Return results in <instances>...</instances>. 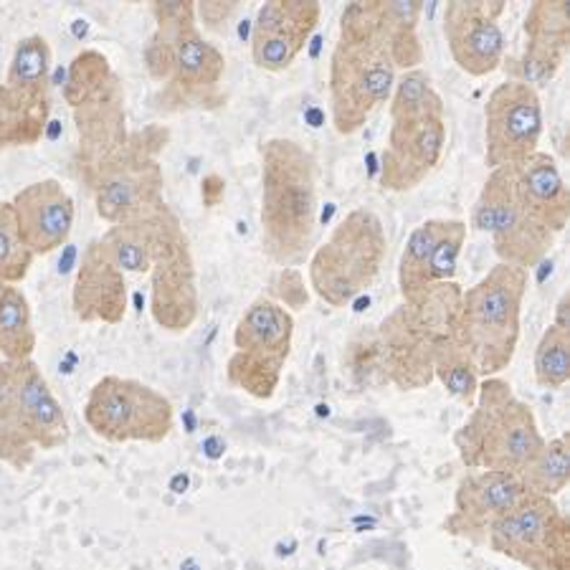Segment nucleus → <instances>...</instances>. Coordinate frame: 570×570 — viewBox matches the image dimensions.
<instances>
[{
    "mask_svg": "<svg viewBox=\"0 0 570 570\" xmlns=\"http://www.w3.org/2000/svg\"><path fill=\"white\" fill-rule=\"evenodd\" d=\"M391 43L383 33L381 0L345 6L330 57V115L337 135H355L395 87Z\"/></svg>",
    "mask_w": 570,
    "mask_h": 570,
    "instance_id": "obj_1",
    "label": "nucleus"
},
{
    "mask_svg": "<svg viewBox=\"0 0 570 570\" xmlns=\"http://www.w3.org/2000/svg\"><path fill=\"white\" fill-rule=\"evenodd\" d=\"M259 220L264 254L274 264L305 262L317 226V160L289 137L262 145Z\"/></svg>",
    "mask_w": 570,
    "mask_h": 570,
    "instance_id": "obj_2",
    "label": "nucleus"
},
{
    "mask_svg": "<svg viewBox=\"0 0 570 570\" xmlns=\"http://www.w3.org/2000/svg\"><path fill=\"white\" fill-rule=\"evenodd\" d=\"M528 287L530 274L525 269L498 262L480 282L462 289L456 335L472 355L480 379L500 375L518 353Z\"/></svg>",
    "mask_w": 570,
    "mask_h": 570,
    "instance_id": "obj_3",
    "label": "nucleus"
},
{
    "mask_svg": "<svg viewBox=\"0 0 570 570\" xmlns=\"http://www.w3.org/2000/svg\"><path fill=\"white\" fill-rule=\"evenodd\" d=\"M542 444L546 436L535 411L514 395L512 385L500 375L482 379L472 413L454 434L459 459L469 472L498 469L518 474Z\"/></svg>",
    "mask_w": 570,
    "mask_h": 570,
    "instance_id": "obj_4",
    "label": "nucleus"
},
{
    "mask_svg": "<svg viewBox=\"0 0 570 570\" xmlns=\"http://www.w3.org/2000/svg\"><path fill=\"white\" fill-rule=\"evenodd\" d=\"M462 287L444 282L416 302H403L385 317L375 337L381 345L383 379L401 391H421L434 383V353L441 340L456 335Z\"/></svg>",
    "mask_w": 570,
    "mask_h": 570,
    "instance_id": "obj_5",
    "label": "nucleus"
},
{
    "mask_svg": "<svg viewBox=\"0 0 570 570\" xmlns=\"http://www.w3.org/2000/svg\"><path fill=\"white\" fill-rule=\"evenodd\" d=\"M69 441V421L39 363L0 357V462L26 472Z\"/></svg>",
    "mask_w": 570,
    "mask_h": 570,
    "instance_id": "obj_6",
    "label": "nucleus"
},
{
    "mask_svg": "<svg viewBox=\"0 0 570 570\" xmlns=\"http://www.w3.org/2000/svg\"><path fill=\"white\" fill-rule=\"evenodd\" d=\"M63 99L77 122V168L79 178L85 180L89 173H95L99 165L112 158L130 137L125 87L102 51L85 49L69 63Z\"/></svg>",
    "mask_w": 570,
    "mask_h": 570,
    "instance_id": "obj_7",
    "label": "nucleus"
},
{
    "mask_svg": "<svg viewBox=\"0 0 570 570\" xmlns=\"http://www.w3.org/2000/svg\"><path fill=\"white\" fill-rule=\"evenodd\" d=\"M385 254L389 236L381 216L371 208H353L312 252L309 287L325 305L343 309L379 279Z\"/></svg>",
    "mask_w": 570,
    "mask_h": 570,
    "instance_id": "obj_8",
    "label": "nucleus"
},
{
    "mask_svg": "<svg viewBox=\"0 0 570 570\" xmlns=\"http://www.w3.org/2000/svg\"><path fill=\"white\" fill-rule=\"evenodd\" d=\"M170 140V132L160 125L130 132L127 142L112 158L105 160L85 178V186L95 196L97 216L109 226L147 216L163 206V165L160 153Z\"/></svg>",
    "mask_w": 570,
    "mask_h": 570,
    "instance_id": "obj_9",
    "label": "nucleus"
},
{
    "mask_svg": "<svg viewBox=\"0 0 570 570\" xmlns=\"http://www.w3.org/2000/svg\"><path fill=\"white\" fill-rule=\"evenodd\" d=\"M294 343V317L282 302L256 297L234 330V353L226 363V381L256 401L277 393Z\"/></svg>",
    "mask_w": 570,
    "mask_h": 570,
    "instance_id": "obj_10",
    "label": "nucleus"
},
{
    "mask_svg": "<svg viewBox=\"0 0 570 570\" xmlns=\"http://www.w3.org/2000/svg\"><path fill=\"white\" fill-rule=\"evenodd\" d=\"M85 424L109 444H163L176 429V409L153 385L102 375L87 395Z\"/></svg>",
    "mask_w": 570,
    "mask_h": 570,
    "instance_id": "obj_11",
    "label": "nucleus"
},
{
    "mask_svg": "<svg viewBox=\"0 0 570 570\" xmlns=\"http://www.w3.org/2000/svg\"><path fill=\"white\" fill-rule=\"evenodd\" d=\"M150 315L165 333H186L196 325L200 292L190 242L180 218L168 204L155 214L150 262Z\"/></svg>",
    "mask_w": 570,
    "mask_h": 570,
    "instance_id": "obj_12",
    "label": "nucleus"
},
{
    "mask_svg": "<svg viewBox=\"0 0 570 570\" xmlns=\"http://www.w3.org/2000/svg\"><path fill=\"white\" fill-rule=\"evenodd\" d=\"M469 226L474 232L490 234L494 254L502 264L520 266L525 272L546 259L558 238L550 228L540 226L522 210L518 196H514L512 165L490 170V178L484 180L480 196L474 200Z\"/></svg>",
    "mask_w": 570,
    "mask_h": 570,
    "instance_id": "obj_13",
    "label": "nucleus"
},
{
    "mask_svg": "<svg viewBox=\"0 0 570 570\" xmlns=\"http://www.w3.org/2000/svg\"><path fill=\"white\" fill-rule=\"evenodd\" d=\"M487 548L528 570H570V522L556 500L525 492L494 522Z\"/></svg>",
    "mask_w": 570,
    "mask_h": 570,
    "instance_id": "obj_14",
    "label": "nucleus"
},
{
    "mask_svg": "<svg viewBox=\"0 0 570 570\" xmlns=\"http://www.w3.org/2000/svg\"><path fill=\"white\" fill-rule=\"evenodd\" d=\"M444 147V102L421 109V112L391 115L389 142L381 155V188L391 193L419 188L439 168Z\"/></svg>",
    "mask_w": 570,
    "mask_h": 570,
    "instance_id": "obj_15",
    "label": "nucleus"
},
{
    "mask_svg": "<svg viewBox=\"0 0 570 570\" xmlns=\"http://www.w3.org/2000/svg\"><path fill=\"white\" fill-rule=\"evenodd\" d=\"M542 137V99L535 87L504 79L484 105L487 168L518 165L538 150Z\"/></svg>",
    "mask_w": 570,
    "mask_h": 570,
    "instance_id": "obj_16",
    "label": "nucleus"
},
{
    "mask_svg": "<svg viewBox=\"0 0 570 570\" xmlns=\"http://www.w3.org/2000/svg\"><path fill=\"white\" fill-rule=\"evenodd\" d=\"M226 73V57L216 43L204 39L198 23L190 21L176 36L170 51V71L160 95V109H216L224 105L220 79Z\"/></svg>",
    "mask_w": 570,
    "mask_h": 570,
    "instance_id": "obj_17",
    "label": "nucleus"
},
{
    "mask_svg": "<svg viewBox=\"0 0 570 570\" xmlns=\"http://www.w3.org/2000/svg\"><path fill=\"white\" fill-rule=\"evenodd\" d=\"M502 0H454L444 8V39L454 63L469 77H487L504 63Z\"/></svg>",
    "mask_w": 570,
    "mask_h": 570,
    "instance_id": "obj_18",
    "label": "nucleus"
},
{
    "mask_svg": "<svg viewBox=\"0 0 570 570\" xmlns=\"http://www.w3.org/2000/svg\"><path fill=\"white\" fill-rule=\"evenodd\" d=\"M528 490L520 474L476 469L459 480L454 510L449 512L444 530L449 535L469 540L472 546H487V535L502 514H508Z\"/></svg>",
    "mask_w": 570,
    "mask_h": 570,
    "instance_id": "obj_19",
    "label": "nucleus"
},
{
    "mask_svg": "<svg viewBox=\"0 0 570 570\" xmlns=\"http://www.w3.org/2000/svg\"><path fill=\"white\" fill-rule=\"evenodd\" d=\"M322 6L315 0H272L256 11L252 31V59L264 71L289 69L305 51L320 26Z\"/></svg>",
    "mask_w": 570,
    "mask_h": 570,
    "instance_id": "obj_20",
    "label": "nucleus"
},
{
    "mask_svg": "<svg viewBox=\"0 0 570 570\" xmlns=\"http://www.w3.org/2000/svg\"><path fill=\"white\" fill-rule=\"evenodd\" d=\"M525 51L520 59H508L512 77L530 87H542L556 79L570 49V18L563 0H538L525 16Z\"/></svg>",
    "mask_w": 570,
    "mask_h": 570,
    "instance_id": "obj_21",
    "label": "nucleus"
},
{
    "mask_svg": "<svg viewBox=\"0 0 570 570\" xmlns=\"http://www.w3.org/2000/svg\"><path fill=\"white\" fill-rule=\"evenodd\" d=\"M130 294H127L125 272L109 259L99 238L91 242L73 277L71 309L85 325H119L127 315Z\"/></svg>",
    "mask_w": 570,
    "mask_h": 570,
    "instance_id": "obj_22",
    "label": "nucleus"
},
{
    "mask_svg": "<svg viewBox=\"0 0 570 570\" xmlns=\"http://www.w3.org/2000/svg\"><path fill=\"white\" fill-rule=\"evenodd\" d=\"M18 226L36 256L57 252L69 242L73 228V198L57 178L36 180L13 196Z\"/></svg>",
    "mask_w": 570,
    "mask_h": 570,
    "instance_id": "obj_23",
    "label": "nucleus"
},
{
    "mask_svg": "<svg viewBox=\"0 0 570 570\" xmlns=\"http://www.w3.org/2000/svg\"><path fill=\"white\" fill-rule=\"evenodd\" d=\"M514 168V196L525 214L556 236L570 220V190L553 155L535 150Z\"/></svg>",
    "mask_w": 570,
    "mask_h": 570,
    "instance_id": "obj_24",
    "label": "nucleus"
},
{
    "mask_svg": "<svg viewBox=\"0 0 570 570\" xmlns=\"http://www.w3.org/2000/svg\"><path fill=\"white\" fill-rule=\"evenodd\" d=\"M51 117V97H33L0 85V153L41 142Z\"/></svg>",
    "mask_w": 570,
    "mask_h": 570,
    "instance_id": "obj_25",
    "label": "nucleus"
},
{
    "mask_svg": "<svg viewBox=\"0 0 570 570\" xmlns=\"http://www.w3.org/2000/svg\"><path fill=\"white\" fill-rule=\"evenodd\" d=\"M39 335L33 327L29 297L18 284L0 279V357L3 361H29Z\"/></svg>",
    "mask_w": 570,
    "mask_h": 570,
    "instance_id": "obj_26",
    "label": "nucleus"
},
{
    "mask_svg": "<svg viewBox=\"0 0 570 570\" xmlns=\"http://www.w3.org/2000/svg\"><path fill=\"white\" fill-rule=\"evenodd\" d=\"M150 13L155 18V31L145 43L142 57L153 81L165 85L170 71L173 43H176V36L183 26L196 21V3H188V0H183V3H160V0H155Z\"/></svg>",
    "mask_w": 570,
    "mask_h": 570,
    "instance_id": "obj_27",
    "label": "nucleus"
},
{
    "mask_svg": "<svg viewBox=\"0 0 570 570\" xmlns=\"http://www.w3.org/2000/svg\"><path fill=\"white\" fill-rule=\"evenodd\" d=\"M160 208V206H158ZM158 208L150 210L147 216L125 220V224L109 226L107 234L99 238L119 269L132 274H147L153 262V244H155V214Z\"/></svg>",
    "mask_w": 570,
    "mask_h": 570,
    "instance_id": "obj_28",
    "label": "nucleus"
},
{
    "mask_svg": "<svg viewBox=\"0 0 570 570\" xmlns=\"http://www.w3.org/2000/svg\"><path fill=\"white\" fill-rule=\"evenodd\" d=\"M520 482L532 494L556 500L570 480V436L546 439L538 454L520 469Z\"/></svg>",
    "mask_w": 570,
    "mask_h": 570,
    "instance_id": "obj_29",
    "label": "nucleus"
},
{
    "mask_svg": "<svg viewBox=\"0 0 570 570\" xmlns=\"http://www.w3.org/2000/svg\"><path fill=\"white\" fill-rule=\"evenodd\" d=\"M6 87L33 97H51V46L41 33L26 36L16 43Z\"/></svg>",
    "mask_w": 570,
    "mask_h": 570,
    "instance_id": "obj_30",
    "label": "nucleus"
},
{
    "mask_svg": "<svg viewBox=\"0 0 570 570\" xmlns=\"http://www.w3.org/2000/svg\"><path fill=\"white\" fill-rule=\"evenodd\" d=\"M434 381L444 385L449 395H454L466 409L474 406L476 391H480V373L472 355L466 353L459 335H449L441 340L434 353Z\"/></svg>",
    "mask_w": 570,
    "mask_h": 570,
    "instance_id": "obj_31",
    "label": "nucleus"
},
{
    "mask_svg": "<svg viewBox=\"0 0 570 570\" xmlns=\"http://www.w3.org/2000/svg\"><path fill=\"white\" fill-rule=\"evenodd\" d=\"M464 244H466V224L459 218H449L444 236L439 238L434 252L429 254V259L424 262V266H421L411 297L403 302H416L424 297L431 287H436V284L454 282L456 264H459V256H462Z\"/></svg>",
    "mask_w": 570,
    "mask_h": 570,
    "instance_id": "obj_32",
    "label": "nucleus"
},
{
    "mask_svg": "<svg viewBox=\"0 0 570 570\" xmlns=\"http://www.w3.org/2000/svg\"><path fill=\"white\" fill-rule=\"evenodd\" d=\"M36 254L29 249L18 226L11 200H0V279L21 284L29 277Z\"/></svg>",
    "mask_w": 570,
    "mask_h": 570,
    "instance_id": "obj_33",
    "label": "nucleus"
},
{
    "mask_svg": "<svg viewBox=\"0 0 570 570\" xmlns=\"http://www.w3.org/2000/svg\"><path fill=\"white\" fill-rule=\"evenodd\" d=\"M532 371L540 389L558 391L570 381V333L550 322L532 357Z\"/></svg>",
    "mask_w": 570,
    "mask_h": 570,
    "instance_id": "obj_34",
    "label": "nucleus"
},
{
    "mask_svg": "<svg viewBox=\"0 0 570 570\" xmlns=\"http://www.w3.org/2000/svg\"><path fill=\"white\" fill-rule=\"evenodd\" d=\"M446 226H449V218H429L411 232L399 262V287H401L403 299L411 297L421 266H424V262L429 259V254L434 252L439 238L444 236Z\"/></svg>",
    "mask_w": 570,
    "mask_h": 570,
    "instance_id": "obj_35",
    "label": "nucleus"
},
{
    "mask_svg": "<svg viewBox=\"0 0 570 570\" xmlns=\"http://www.w3.org/2000/svg\"><path fill=\"white\" fill-rule=\"evenodd\" d=\"M226 196V180L218 176V173H208L200 183V198H204L206 208H216Z\"/></svg>",
    "mask_w": 570,
    "mask_h": 570,
    "instance_id": "obj_36",
    "label": "nucleus"
},
{
    "mask_svg": "<svg viewBox=\"0 0 570 570\" xmlns=\"http://www.w3.org/2000/svg\"><path fill=\"white\" fill-rule=\"evenodd\" d=\"M236 8V3H200L196 6V13H200V18H204V23L208 26V29H218V23H224L228 16H232V11Z\"/></svg>",
    "mask_w": 570,
    "mask_h": 570,
    "instance_id": "obj_37",
    "label": "nucleus"
},
{
    "mask_svg": "<svg viewBox=\"0 0 570 570\" xmlns=\"http://www.w3.org/2000/svg\"><path fill=\"white\" fill-rule=\"evenodd\" d=\"M553 325L560 327V330H566V333H570V292L560 294V299H558V305H556Z\"/></svg>",
    "mask_w": 570,
    "mask_h": 570,
    "instance_id": "obj_38",
    "label": "nucleus"
}]
</instances>
